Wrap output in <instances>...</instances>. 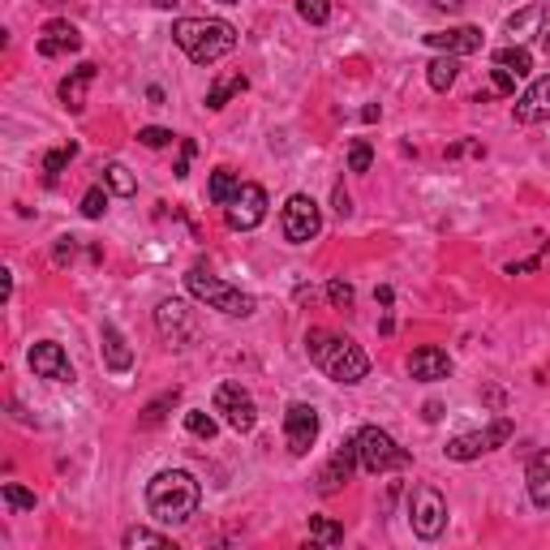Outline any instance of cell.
Wrapping results in <instances>:
<instances>
[{
    "mask_svg": "<svg viewBox=\"0 0 550 550\" xmlns=\"http://www.w3.org/2000/svg\"><path fill=\"white\" fill-rule=\"evenodd\" d=\"M172 39H176V48H185L193 65H216L219 56L237 48V30L219 18H181L172 26Z\"/></svg>",
    "mask_w": 550,
    "mask_h": 550,
    "instance_id": "obj_2",
    "label": "cell"
},
{
    "mask_svg": "<svg viewBox=\"0 0 550 550\" xmlns=\"http://www.w3.org/2000/svg\"><path fill=\"white\" fill-rule=\"evenodd\" d=\"M155 323H160V335L172 340L176 349H185L198 340V314L185 306V301H164L160 310H155Z\"/></svg>",
    "mask_w": 550,
    "mask_h": 550,
    "instance_id": "obj_11",
    "label": "cell"
},
{
    "mask_svg": "<svg viewBox=\"0 0 550 550\" xmlns=\"http://www.w3.org/2000/svg\"><path fill=\"white\" fill-rule=\"evenodd\" d=\"M370 164H374L370 143H353V151H349V172H370Z\"/></svg>",
    "mask_w": 550,
    "mask_h": 550,
    "instance_id": "obj_36",
    "label": "cell"
},
{
    "mask_svg": "<svg viewBox=\"0 0 550 550\" xmlns=\"http://www.w3.org/2000/svg\"><path fill=\"white\" fill-rule=\"evenodd\" d=\"M103 211H108V190H103V185H91V190L82 193V216L99 219Z\"/></svg>",
    "mask_w": 550,
    "mask_h": 550,
    "instance_id": "obj_32",
    "label": "cell"
},
{
    "mask_svg": "<svg viewBox=\"0 0 550 550\" xmlns=\"http://www.w3.org/2000/svg\"><path fill=\"white\" fill-rule=\"evenodd\" d=\"M91 82H95V65H78V70L61 82V103H65L70 112H82V108H86V91H91Z\"/></svg>",
    "mask_w": 550,
    "mask_h": 550,
    "instance_id": "obj_20",
    "label": "cell"
},
{
    "mask_svg": "<svg viewBox=\"0 0 550 550\" xmlns=\"http://www.w3.org/2000/svg\"><path fill=\"white\" fill-rule=\"evenodd\" d=\"M237 190H241V176L233 172V168H216V172H211V185H207V193H211V202H216V207H228Z\"/></svg>",
    "mask_w": 550,
    "mask_h": 550,
    "instance_id": "obj_24",
    "label": "cell"
},
{
    "mask_svg": "<svg viewBox=\"0 0 550 550\" xmlns=\"http://www.w3.org/2000/svg\"><path fill=\"white\" fill-rule=\"evenodd\" d=\"M185 288H190V292L202 301V306H207V310H219V314H228V318H245V314H254V306H259L250 292L224 284V280H219V275H211L207 267H190Z\"/></svg>",
    "mask_w": 550,
    "mask_h": 550,
    "instance_id": "obj_3",
    "label": "cell"
},
{
    "mask_svg": "<svg viewBox=\"0 0 550 550\" xmlns=\"http://www.w3.org/2000/svg\"><path fill=\"white\" fill-rule=\"evenodd\" d=\"M318 439V413L314 405H288L284 413V443L292 456H306Z\"/></svg>",
    "mask_w": 550,
    "mask_h": 550,
    "instance_id": "obj_12",
    "label": "cell"
},
{
    "mask_svg": "<svg viewBox=\"0 0 550 550\" xmlns=\"http://www.w3.org/2000/svg\"><path fill=\"white\" fill-rule=\"evenodd\" d=\"M323 370L332 374L335 383L353 387L370 374V357L361 353V344H353L349 335H332V344H327V353H323Z\"/></svg>",
    "mask_w": 550,
    "mask_h": 550,
    "instance_id": "obj_5",
    "label": "cell"
},
{
    "mask_svg": "<svg viewBox=\"0 0 550 550\" xmlns=\"http://www.w3.org/2000/svg\"><path fill=\"white\" fill-rule=\"evenodd\" d=\"M245 86H250V82H245V73H219L216 82H211V91H207V108H216V112H219V108H224L233 95H241Z\"/></svg>",
    "mask_w": 550,
    "mask_h": 550,
    "instance_id": "obj_22",
    "label": "cell"
},
{
    "mask_svg": "<svg viewBox=\"0 0 550 550\" xmlns=\"http://www.w3.org/2000/svg\"><path fill=\"white\" fill-rule=\"evenodd\" d=\"M138 143H143V146H168V143H172V134H168V129H160V125H146V129H138Z\"/></svg>",
    "mask_w": 550,
    "mask_h": 550,
    "instance_id": "obj_40",
    "label": "cell"
},
{
    "mask_svg": "<svg viewBox=\"0 0 550 550\" xmlns=\"http://www.w3.org/2000/svg\"><path fill=\"white\" fill-rule=\"evenodd\" d=\"M525 481H529V499H533V507H550V452H538L533 460H529Z\"/></svg>",
    "mask_w": 550,
    "mask_h": 550,
    "instance_id": "obj_21",
    "label": "cell"
},
{
    "mask_svg": "<svg viewBox=\"0 0 550 550\" xmlns=\"http://www.w3.org/2000/svg\"><path fill=\"white\" fill-rule=\"evenodd\" d=\"M408 525H413L417 538H426V542H434L443 533V525H447V503H443V495L434 486H417L413 490V499H408Z\"/></svg>",
    "mask_w": 550,
    "mask_h": 550,
    "instance_id": "obj_6",
    "label": "cell"
},
{
    "mask_svg": "<svg viewBox=\"0 0 550 550\" xmlns=\"http://www.w3.org/2000/svg\"><path fill=\"white\" fill-rule=\"evenodd\" d=\"M490 95H516V73H507L495 65V78H490Z\"/></svg>",
    "mask_w": 550,
    "mask_h": 550,
    "instance_id": "obj_39",
    "label": "cell"
},
{
    "mask_svg": "<svg viewBox=\"0 0 550 550\" xmlns=\"http://www.w3.org/2000/svg\"><path fill=\"white\" fill-rule=\"evenodd\" d=\"M73 155H78V146H56V151H48V155H44V172H48V176H56V172H61V168L70 164Z\"/></svg>",
    "mask_w": 550,
    "mask_h": 550,
    "instance_id": "obj_35",
    "label": "cell"
},
{
    "mask_svg": "<svg viewBox=\"0 0 550 550\" xmlns=\"http://www.w3.org/2000/svg\"><path fill=\"white\" fill-rule=\"evenodd\" d=\"M408 374H413L417 383H439V379L452 374V357H447L443 349L426 344V349H417V353L408 357Z\"/></svg>",
    "mask_w": 550,
    "mask_h": 550,
    "instance_id": "obj_15",
    "label": "cell"
},
{
    "mask_svg": "<svg viewBox=\"0 0 550 550\" xmlns=\"http://www.w3.org/2000/svg\"><path fill=\"white\" fill-rule=\"evenodd\" d=\"M4 503H9L13 512H35V490H26L18 481H4Z\"/></svg>",
    "mask_w": 550,
    "mask_h": 550,
    "instance_id": "obj_29",
    "label": "cell"
},
{
    "mask_svg": "<svg viewBox=\"0 0 550 550\" xmlns=\"http://www.w3.org/2000/svg\"><path fill=\"white\" fill-rule=\"evenodd\" d=\"M542 48H546V56H550V30H542Z\"/></svg>",
    "mask_w": 550,
    "mask_h": 550,
    "instance_id": "obj_47",
    "label": "cell"
},
{
    "mask_svg": "<svg viewBox=\"0 0 550 550\" xmlns=\"http://www.w3.org/2000/svg\"><path fill=\"white\" fill-rule=\"evenodd\" d=\"M125 546L129 550H138V546H172V542H168L164 533H155V529H129V533H125Z\"/></svg>",
    "mask_w": 550,
    "mask_h": 550,
    "instance_id": "obj_31",
    "label": "cell"
},
{
    "mask_svg": "<svg viewBox=\"0 0 550 550\" xmlns=\"http://www.w3.org/2000/svg\"><path fill=\"white\" fill-rule=\"evenodd\" d=\"M327 297H332L335 310H349V306H353V284H349V280H332V284H327Z\"/></svg>",
    "mask_w": 550,
    "mask_h": 550,
    "instance_id": "obj_37",
    "label": "cell"
},
{
    "mask_svg": "<svg viewBox=\"0 0 550 550\" xmlns=\"http://www.w3.org/2000/svg\"><path fill=\"white\" fill-rule=\"evenodd\" d=\"M357 464H361V460H357V439H353V443H340V452H335L332 460H327V469L318 473V490H323V495L340 490V486L349 481V473H353Z\"/></svg>",
    "mask_w": 550,
    "mask_h": 550,
    "instance_id": "obj_16",
    "label": "cell"
},
{
    "mask_svg": "<svg viewBox=\"0 0 550 550\" xmlns=\"http://www.w3.org/2000/svg\"><path fill=\"white\" fill-rule=\"evenodd\" d=\"M357 460L365 473H391V469H405L408 464V452L405 447H396V439L379 426H361L357 431Z\"/></svg>",
    "mask_w": 550,
    "mask_h": 550,
    "instance_id": "obj_4",
    "label": "cell"
},
{
    "mask_svg": "<svg viewBox=\"0 0 550 550\" xmlns=\"http://www.w3.org/2000/svg\"><path fill=\"white\" fill-rule=\"evenodd\" d=\"M198 503H202V490H198L193 473H185V469H164L160 478L146 486V507H151V516L160 525H185V521H193Z\"/></svg>",
    "mask_w": 550,
    "mask_h": 550,
    "instance_id": "obj_1",
    "label": "cell"
},
{
    "mask_svg": "<svg viewBox=\"0 0 550 550\" xmlns=\"http://www.w3.org/2000/svg\"><path fill=\"white\" fill-rule=\"evenodd\" d=\"M185 431L198 434V439H216V417L202 413V408H190V413H185Z\"/></svg>",
    "mask_w": 550,
    "mask_h": 550,
    "instance_id": "obj_28",
    "label": "cell"
},
{
    "mask_svg": "<svg viewBox=\"0 0 550 550\" xmlns=\"http://www.w3.org/2000/svg\"><path fill=\"white\" fill-rule=\"evenodd\" d=\"M495 65L507 73H516V78H529V73H533V52H529L525 44H507V48L495 52Z\"/></svg>",
    "mask_w": 550,
    "mask_h": 550,
    "instance_id": "obj_23",
    "label": "cell"
},
{
    "mask_svg": "<svg viewBox=\"0 0 550 550\" xmlns=\"http://www.w3.org/2000/svg\"><path fill=\"white\" fill-rule=\"evenodd\" d=\"M538 120H550V73L516 99V125H538Z\"/></svg>",
    "mask_w": 550,
    "mask_h": 550,
    "instance_id": "obj_17",
    "label": "cell"
},
{
    "mask_svg": "<svg viewBox=\"0 0 550 550\" xmlns=\"http://www.w3.org/2000/svg\"><path fill=\"white\" fill-rule=\"evenodd\" d=\"M297 13H301L310 26H323L327 18H332V0H297Z\"/></svg>",
    "mask_w": 550,
    "mask_h": 550,
    "instance_id": "obj_30",
    "label": "cell"
},
{
    "mask_svg": "<svg viewBox=\"0 0 550 550\" xmlns=\"http://www.w3.org/2000/svg\"><path fill=\"white\" fill-rule=\"evenodd\" d=\"M224 216H228V228H241V233L259 228L267 219V190L254 185V181H241V190L233 193V202L224 207Z\"/></svg>",
    "mask_w": 550,
    "mask_h": 550,
    "instance_id": "obj_8",
    "label": "cell"
},
{
    "mask_svg": "<svg viewBox=\"0 0 550 550\" xmlns=\"http://www.w3.org/2000/svg\"><path fill=\"white\" fill-rule=\"evenodd\" d=\"M310 538L314 542H323V546H340L344 542V529L327 521V516H310Z\"/></svg>",
    "mask_w": 550,
    "mask_h": 550,
    "instance_id": "obj_27",
    "label": "cell"
},
{
    "mask_svg": "<svg viewBox=\"0 0 550 550\" xmlns=\"http://www.w3.org/2000/svg\"><path fill=\"white\" fill-rule=\"evenodd\" d=\"M456 73H460V65H456V56H434L431 65H426V82H431V91H452Z\"/></svg>",
    "mask_w": 550,
    "mask_h": 550,
    "instance_id": "obj_25",
    "label": "cell"
},
{
    "mask_svg": "<svg viewBox=\"0 0 550 550\" xmlns=\"http://www.w3.org/2000/svg\"><path fill=\"white\" fill-rule=\"evenodd\" d=\"M512 439V422L507 417H495L486 431H473V434H456L452 443H447V456L452 460H478L481 452H495Z\"/></svg>",
    "mask_w": 550,
    "mask_h": 550,
    "instance_id": "obj_7",
    "label": "cell"
},
{
    "mask_svg": "<svg viewBox=\"0 0 550 550\" xmlns=\"http://www.w3.org/2000/svg\"><path fill=\"white\" fill-rule=\"evenodd\" d=\"M193 155H198V143H193V138H185V143H181V160H176V168H172V172H176V176H190V160Z\"/></svg>",
    "mask_w": 550,
    "mask_h": 550,
    "instance_id": "obj_41",
    "label": "cell"
},
{
    "mask_svg": "<svg viewBox=\"0 0 550 550\" xmlns=\"http://www.w3.org/2000/svg\"><path fill=\"white\" fill-rule=\"evenodd\" d=\"M151 4H155V9H172L176 0H151Z\"/></svg>",
    "mask_w": 550,
    "mask_h": 550,
    "instance_id": "obj_46",
    "label": "cell"
},
{
    "mask_svg": "<svg viewBox=\"0 0 550 550\" xmlns=\"http://www.w3.org/2000/svg\"><path fill=\"white\" fill-rule=\"evenodd\" d=\"M456 155H481V143H456V146H447V160H456Z\"/></svg>",
    "mask_w": 550,
    "mask_h": 550,
    "instance_id": "obj_43",
    "label": "cell"
},
{
    "mask_svg": "<svg viewBox=\"0 0 550 550\" xmlns=\"http://www.w3.org/2000/svg\"><path fill=\"white\" fill-rule=\"evenodd\" d=\"M30 370H35L39 379H48V383H73V365L56 340L30 344Z\"/></svg>",
    "mask_w": 550,
    "mask_h": 550,
    "instance_id": "obj_13",
    "label": "cell"
},
{
    "mask_svg": "<svg viewBox=\"0 0 550 550\" xmlns=\"http://www.w3.org/2000/svg\"><path fill=\"white\" fill-rule=\"evenodd\" d=\"M73 259V237H61V245H56V263L65 267Z\"/></svg>",
    "mask_w": 550,
    "mask_h": 550,
    "instance_id": "obj_44",
    "label": "cell"
},
{
    "mask_svg": "<svg viewBox=\"0 0 550 550\" xmlns=\"http://www.w3.org/2000/svg\"><path fill=\"white\" fill-rule=\"evenodd\" d=\"M176 396H181V391H176V387H172V391H164V396H160V400H155V405H146V413H143V426H146V431H151V426H160V422H164V408H172V405H176Z\"/></svg>",
    "mask_w": 550,
    "mask_h": 550,
    "instance_id": "obj_33",
    "label": "cell"
},
{
    "mask_svg": "<svg viewBox=\"0 0 550 550\" xmlns=\"http://www.w3.org/2000/svg\"><path fill=\"white\" fill-rule=\"evenodd\" d=\"M335 216H340V219L353 216V198L344 193V185H335Z\"/></svg>",
    "mask_w": 550,
    "mask_h": 550,
    "instance_id": "obj_42",
    "label": "cell"
},
{
    "mask_svg": "<svg viewBox=\"0 0 550 550\" xmlns=\"http://www.w3.org/2000/svg\"><path fill=\"white\" fill-rule=\"evenodd\" d=\"M78 44H82V35L70 22H48L39 30V56H70V52H78Z\"/></svg>",
    "mask_w": 550,
    "mask_h": 550,
    "instance_id": "obj_18",
    "label": "cell"
},
{
    "mask_svg": "<svg viewBox=\"0 0 550 550\" xmlns=\"http://www.w3.org/2000/svg\"><path fill=\"white\" fill-rule=\"evenodd\" d=\"M103 185L112 193H120V198H134L138 193V176L125 164H103Z\"/></svg>",
    "mask_w": 550,
    "mask_h": 550,
    "instance_id": "obj_26",
    "label": "cell"
},
{
    "mask_svg": "<svg viewBox=\"0 0 550 550\" xmlns=\"http://www.w3.org/2000/svg\"><path fill=\"white\" fill-rule=\"evenodd\" d=\"M464 0H434V9H460Z\"/></svg>",
    "mask_w": 550,
    "mask_h": 550,
    "instance_id": "obj_45",
    "label": "cell"
},
{
    "mask_svg": "<svg viewBox=\"0 0 550 550\" xmlns=\"http://www.w3.org/2000/svg\"><path fill=\"white\" fill-rule=\"evenodd\" d=\"M216 413H224V417H228V426H233L237 434L254 431V422H259L254 396H250L241 383H219L216 387Z\"/></svg>",
    "mask_w": 550,
    "mask_h": 550,
    "instance_id": "obj_10",
    "label": "cell"
},
{
    "mask_svg": "<svg viewBox=\"0 0 550 550\" xmlns=\"http://www.w3.org/2000/svg\"><path fill=\"white\" fill-rule=\"evenodd\" d=\"M481 35L478 26H452V30H434L426 35V44L439 52H447V56H469V52H481Z\"/></svg>",
    "mask_w": 550,
    "mask_h": 550,
    "instance_id": "obj_14",
    "label": "cell"
},
{
    "mask_svg": "<svg viewBox=\"0 0 550 550\" xmlns=\"http://www.w3.org/2000/svg\"><path fill=\"white\" fill-rule=\"evenodd\" d=\"M327 344H332V335L323 332V327H314V332H306V353H310L314 361H323V353H327Z\"/></svg>",
    "mask_w": 550,
    "mask_h": 550,
    "instance_id": "obj_38",
    "label": "cell"
},
{
    "mask_svg": "<svg viewBox=\"0 0 550 550\" xmlns=\"http://www.w3.org/2000/svg\"><path fill=\"white\" fill-rule=\"evenodd\" d=\"M318 228H323L318 202H314L310 193H292L284 202V237L292 241V245H306V241L318 237Z\"/></svg>",
    "mask_w": 550,
    "mask_h": 550,
    "instance_id": "obj_9",
    "label": "cell"
},
{
    "mask_svg": "<svg viewBox=\"0 0 550 550\" xmlns=\"http://www.w3.org/2000/svg\"><path fill=\"white\" fill-rule=\"evenodd\" d=\"M99 340H103V365H108L112 374H125V370L134 365V349H129V340L120 335V327L117 323H103Z\"/></svg>",
    "mask_w": 550,
    "mask_h": 550,
    "instance_id": "obj_19",
    "label": "cell"
},
{
    "mask_svg": "<svg viewBox=\"0 0 550 550\" xmlns=\"http://www.w3.org/2000/svg\"><path fill=\"white\" fill-rule=\"evenodd\" d=\"M219 4H241V0H219Z\"/></svg>",
    "mask_w": 550,
    "mask_h": 550,
    "instance_id": "obj_48",
    "label": "cell"
},
{
    "mask_svg": "<svg viewBox=\"0 0 550 550\" xmlns=\"http://www.w3.org/2000/svg\"><path fill=\"white\" fill-rule=\"evenodd\" d=\"M538 22H542V9H538V4H529L525 13L507 18V35H512V39H521V30H529V26H538Z\"/></svg>",
    "mask_w": 550,
    "mask_h": 550,
    "instance_id": "obj_34",
    "label": "cell"
}]
</instances>
